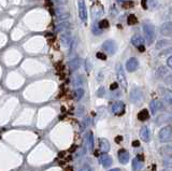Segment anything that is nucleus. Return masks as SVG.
Listing matches in <instances>:
<instances>
[{
	"mask_svg": "<svg viewBox=\"0 0 172 171\" xmlns=\"http://www.w3.org/2000/svg\"><path fill=\"white\" fill-rule=\"evenodd\" d=\"M143 32H144L145 40H146L147 44H153L154 40H155V28H154L153 24L151 22H144V24H143Z\"/></svg>",
	"mask_w": 172,
	"mask_h": 171,
	"instance_id": "obj_1",
	"label": "nucleus"
},
{
	"mask_svg": "<svg viewBox=\"0 0 172 171\" xmlns=\"http://www.w3.org/2000/svg\"><path fill=\"white\" fill-rule=\"evenodd\" d=\"M116 76H117V80H118L119 85H121L122 88L126 92L128 88V83H127V80H126L125 72H124V69L121 63H117L116 65Z\"/></svg>",
	"mask_w": 172,
	"mask_h": 171,
	"instance_id": "obj_2",
	"label": "nucleus"
},
{
	"mask_svg": "<svg viewBox=\"0 0 172 171\" xmlns=\"http://www.w3.org/2000/svg\"><path fill=\"white\" fill-rule=\"evenodd\" d=\"M171 126H165L164 128L160 129L159 133H158V138H159V141L162 143H168L171 141Z\"/></svg>",
	"mask_w": 172,
	"mask_h": 171,
	"instance_id": "obj_3",
	"label": "nucleus"
},
{
	"mask_svg": "<svg viewBox=\"0 0 172 171\" xmlns=\"http://www.w3.org/2000/svg\"><path fill=\"white\" fill-rule=\"evenodd\" d=\"M125 109H126L125 104H124L123 101H121V100L114 101L111 104V111H112L113 114H115V115H117V116L123 115V114L125 113Z\"/></svg>",
	"mask_w": 172,
	"mask_h": 171,
	"instance_id": "obj_4",
	"label": "nucleus"
},
{
	"mask_svg": "<svg viewBox=\"0 0 172 171\" xmlns=\"http://www.w3.org/2000/svg\"><path fill=\"white\" fill-rule=\"evenodd\" d=\"M102 50L109 55H114L117 51V45L115 41L113 40H106V42L102 44Z\"/></svg>",
	"mask_w": 172,
	"mask_h": 171,
	"instance_id": "obj_5",
	"label": "nucleus"
},
{
	"mask_svg": "<svg viewBox=\"0 0 172 171\" xmlns=\"http://www.w3.org/2000/svg\"><path fill=\"white\" fill-rule=\"evenodd\" d=\"M143 100V93L141 91V88L134 87L130 92V101L132 104H139Z\"/></svg>",
	"mask_w": 172,
	"mask_h": 171,
	"instance_id": "obj_6",
	"label": "nucleus"
},
{
	"mask_svg": "<svg viewBox=\"0 0 172 171\" xmlns=\"http://www.w3.org/2000/svg\"><path fill=\"white\" fill-rule=\"evenodd\" d=\"M78 8H79V15H80V18L82 19V22H85L87 21V8H86V4L84 0H79L78 1Z\"/></svg>",
	"mask_w": 172,
	"mask_h": 171,
	"instance_id": "obj_7",
	"label": "nucleus"
},
{
	"mask_svg": "<svg viewBox=\"0 0 172 171\" xmlns=\"http://www.w3.org/2000/svg\"><path fill=\"white\" fill-rule=\"evenodd\" d=\"M150 109H151V113L153 114V115H156L158 111L164 110V104H162V102L160 101V100L154 99V100H152L151 104H150Z\"/></svg>",
	"mask_w": 172,
	"mask_h": 171,
	"instance_id": "obj_8",
	"label": "nucleus"
},
{
	"mask_svg": "<svg viewBox=\"0 0 172 171\" xmlns=\"http://www.w3.org/2000/svg\"><path fill=\"white\" fill-rule=\"evenodd\" d=\"M138 67H139V63H138V60H137V58H134V57L129 58L127 60V63H126V69L129 72L136 71V70L138 69Z\"/></svg>",
	"mask_w": 172,
	"mask_h": 171,
	"instance_id": "obj_9",
	"label": "nucleus"
},
{
	"mask_svg": "<svg viewBox=\"0 0 172 171\" xmlns=\"http://www.w3.org/2000/svg\"><path fill=\"white\" fill-rule=\"evenodd\" d=\"M99 150L103 154H106V153H108L110 151V143L104 138H100L99 139Z\"/></svg>",
	"mask_w": 172,
	"mask_h": 171,
	"instance_id": "obj_10",
	"label": "nucleus"
},
{
	"mask_svg": "<svg viewBox=\"0 0 172 171\" xmlns=\"http://www.w3.org/2000/svg\"><path fill=\"white\" fill-rule=\"evenodd\" d=\"M118 161L121 164L126 165V164L129 161V153H128L126 150H124V149L119 150L118 151Z\"/></svg>",
	"mask_w": 172,
	"mask_h": 171,
	"instance_id": "obj_11",
	"label": "nucleus"
},
{
	"mask_svg": "<svg viewBox=\"0 0 172 171\" xmlns=\"http://www.w3.org/2000/svg\"><path fill=\"white\" fill-rule=\"evenodd\" d=\"M140 136H141V139L144 142H150V140H151V130H150L149 127L143 126L142 128H141Z\"/></svg>",
	"mask_w": 172,
	"mask_h": 171,
	"instance_id": "obj_12",
	"label": "nucleus"
},
{
	"mask_svg": "<svg viewBox=\"0 0 172 171\" xmlns=\"http://www.w3.org/2000/svg\"><path fill=\"white\" fill-rule=\"evenodd\" d=\"M171 22H166L165 24H162L160 28V32L165 37H171Z\"/></svg>",
	"mask_w": 172,
	"mask_h": 171,
	"instance_id": "obj_13",
	"label": "nucleus"
},
{
	"mask_svg": "<svg viewBox=\"0 0 172 171\" xmlns=\"http://www.w3.org/2000/svg\"><path fill=\"white\" fill-rule=\"evenodd\" d=\"M80 68V58L79 57H75V58H72L70 61H69V70L71 72L77 71Z\"/></svg>",
	"mask_w": 172,
	"mask_h": 171,
	"instance_id": "obj_14",
	"label": "nucleus"
},
{
	"mask_svg": "<svg viewBox=\"0 0 172 171\" xmlns=\"http://www.w3.org/2000/svg\"><path fill=\"white\" fill-rule=\"evenodd\" d=\"M112 158H111L109 155L106 154H103L101 157H100V163H101V165L103 166L104 168H109L111 167V165H112Z\"/></svg>",
	"mask_w": 172,
	"mask_h": 171,
	"instance_id": "obj_15",
	"label": "nucleus"
},
{
	"mask_svg": "<svg viewBox=\"0 0 172 171\" xmlns=\"http://www.w3.org/2000/svg\"><path fill=\"white\" fill-rule=\"evenodd\" d=\"M57 12H56V14H57V17H58V19H59V21H62V22H65L66 21V19H68L69 18V16H70V15H69V13L67 12L66 10H65V9H57Z\"/></svg>",
	"mask_w": 172,
	"mask_h": 171,
	"instance_id": "obj_16",
	"label": "nucleus"
},
{
	"mask_svg": "<svg viewBox=\"0 0 172 171\" xmlns=\"http://www.w3.org/2000/svg\"><path fill=\"white\" fill-rule=\"evenodd\" d=\"M86 142L87 146H88L89 151H94V145H95V141H94V133L91 131H88L86 136Z\"/></svg>",
	"mask_w": 172,
	"mask_h": 171,
	"instance_id": "obj_17",
	"label": "nucleus"
},
{
	"mask_svg": "<svg viewBox=\"0 0 172 171\" xmlns=\"http://www.w3.org/2000/svg\"><path fill=\"white\" fill-rule=\"evenodd\" d=\"M169 120H170V116L169 115H165V114H162V115H159L158 117H156V124L158 125V126H162V125H165L166 123H168Z\"/></svg>",
	"mask_w": 172,
	"mask_h": 171,
	"instance_id": "obj_18",
	"label": "nucleus"
},
{
	"mask_svg": "<svg viewBox=\"0 0 172 171\" xmlns=\"http://www.w3.org/2000/svg\"><path fill=\"white\" fill-rule=\"evenodd\" d=\"M131 43H132V45H134L136 47H140V45L144 44V40H143V38L141 36L136 35V36H134L131 38Z\"/></svg>",
	"mask_w": 172,
	"mask_h": 171,
	"instance_id": "obj_19",
	"label": "nucleus"
},
{
	"mask_svg": "<svg viewBox=\"0 0 172 171\" xmlns=\"http://www.w3.org/2000/svg\"><path fill=\"white\" fill-rule=\"evenodd\" d=\"M60 41H62V45H64L65 47H70L71 39H70V37H69V35L67 34V32H64V34H62V36H60Z\"/></svg>",
	"mask_w": 172,
	"mask_h": 171,
	"instance_id": "obj_20",
	"label": "nucleus"
},
{
	"mask_svg": "<svg viewBox=\"0 0 172 171\" xmlns=\"http://www.w3.org/2000/svg\"><path fill=\"white\" fill-rule=\"evenodd\" d=\"M138 118H139V120H141V122H145V120H149L150 113H149V111H147V109H143V110H141L138 114Z\"/></svg>",
	"mask_w": 172,
	"mask_h": 171,
	"instance_id": "obj_21",
	"label": "nucleus"
},
{
	"mask_svg": "<svg viewBox=\"0 0 172 171\" xmlns=\"http://www.w3.org/2000/svg\"><path fill=\"white\" fill-rule=\"evenodd\" d=\"M131 167L134 171H140L143 168V163H141V161H139L137 158H134V159H132V161H131Z\"/></svg>",
	"mask_w": 172,
	"mask_h": 171,
	"instance_id": "obj_22",
	"label": "nucleus"
},
{
	"mask_svg": "<svg viewBox=\"0 0 172 171\" xmlns=\"http://www.w3.org/2000/svg\"><path fill=\"white\" fill-rule=\"evenodd\" d=\"M69 28H70V25H69L68 22H62V23H60L59 25L57 26V31L64 34V32L68 31Z\"/></svg>",
	"mask_w": 172,
	"mask_h": 171,
	"instance_id": "obj_23",
	"label": "nucleus"
},
{
	"mask_svg": "<svg viewBox=\"0 0 172 171\" xmlns=\"http://www.w3.org/2000/svg\"><path fill=\"white\" fill-rule=\"evenodd\" d=\"M84 94H85V92H84L83 88H81V87L77 88V89L74 91V93H73V96H74V99H75V100H81L82 98H83Z\"/></svg>",
	"mask_w": 172,
	"mask_h": 171,
	"instance_id": "obj_24",
	"label": "nucleus"
},
{
	"mask_svg": "<svg viewBox=\"0 0 172 171\" xmlns=\"http://www.w3.org/2000/svg\"><path fill=\"white\" fill-rule=\"evenodd\" d=\"M83 82H84L83 76H82L81 74H79V75L74 76V79H73V81H72V84H73V86L74 87H80L82 84H83Z\"/></svg>",
	"mask_w": 172,
	"mask_h": 171,
	"instance_id": "obj_25",
	"label": "nucleus"
},
{
	"mask_svg": "<svg viewBox=\"0 0 172 171\" xmlns=\"http://www.w3.org/2000/svg\"><path fill=\"white\" fill-rule=\"evenodd\" d=\"M102 6H100V4H96V10L95 9H93V15H94V17H99V16H101V14H102Z\"/></svg>",
	"mask_w": 172,
	"mask_h": 171,
	"instance_id": "obj_26",
	"label": "nucleus"
},
{
	"mask_svg": "<svg viewBox=\"0 0 172 171\" xmlns=\"http://www.w3.org/2000/svg\"><path fill=\"white\" fill-rule=\"evenodd\" d=\"M169 40H165V39H162V40L158 41L157 44H156V49L157 50H162L164 49V47H166L167 45H169Z\"/></svg>",
	"mask_w": 172,
	"mask_h": 171,
	"instance_id": "obj_27",
	"label": "nucleus"
},
{
	"mask_svg": "<svg viewBox=\"0 0 172 171\" xmlns=\"http://www.w3.org/2000/svg\"><path fill=\"white\" fill-rule=\"evenodd\" d=\"M167 74H169V73H168V70H167L166 68H165V67L158 68V70H157V76H159V78H165Z\"/></svg>",
	"mask_w": 172,
	"mask_h": 171,
	"instance_id": "obj_28",
	"label": "nucleus"
},
{
	"mask_svg": "<svg viewBox=\"0 0 172 171\" xmlns=\"http://www.w3.org/2000/svg\"><path fill=\"white\" fill-rule=\"evenodd\" d=\"M137 23H138V19H137L136 15L130 14L129 16H128V18H127V24H128V25H136Z\"/></svg>",
	"mask_w": 172,
	"mask_h": 171,
	"instance_id": "obj_29",
	"label": "nucleus"
},
{
	"mask_svg": "<svg viewBox=\"0 0 172 171\" xmlns=\"http://www.w3.org/2000/svg\"><path fill=\"white\" fill-rule=\"evenodd\" d=\"M164 99H165V102H167L168 104H171V93H170V91H165Z\"/></svg>",
	"mask_w": 172,
	"mask_h": 171,
	"instance_id": "obj_30",
	"label": "nucleus"
},
{
	"mask_svg": "<svg viewBox=\"0 0 172 171\" xmlns=\"http://www.w3.org/2000/svg\"><path fill=\"white\" fill-rule=\"evenodd\" d=\"M109 26H110V24H109L108 19H102V21L99 23L100 29H106V28H109Z\"/></svg>",
	"mask_w": 172,
	"mask_h": 171,
	"instance_id": "obj_31",
	"label": "nucleus"
},
{
	"mask_svg": "<svg viewBox=\"0 0 172 171\" xmlns=\"http://www.w3.org/2000/svg\"><path fill=\"white\" fill-rule=\"evenodd\" d=\"M96 95L98 96V97H104V95H106V88L104 87H100L99 89L97 91V93H96Z\"/></svg>",
	"mask_w": 172,
	"mask_h": 171,
	"instance_id": "obj_32",
	"label": "nucleus"
},
{
	"mask_svg": "<svg viewBox=\"0 0 172 171\" xmlns=\"http://www.w3.org/2000/svg\"><path fill=\"white\" fill-rule=\"evenodd\" d=\"M134 1H124L123 2V8H125V9H130V8H132L134 6Z\"/></svg>",
	"mask_w": 172,
	"mask_h": 171,
	"instance_id": "obj_33",
	"label": "nucleus"
},
{
	"mask_svg": "<svg viewBox=\"0 0 172 171\" xmlns=\"http://www.w3.org/2000/svg\"><path fill=\"white\" fill-rule=\"evenodd\" d=\"M85 70L87 72H90L91 71V63H90V60H89L88 58L85 60Z\"/></svg>",
	"mask_w": 172,
	"mask_h": 171,
	"instance_id": "obj_34",
	"label": "nucleus"
},
{
	"mask_svg": "<svg viewBox=\"0 0 172 171\" xmlns=\"http://www.w3.org/2000/svg\"><path fill=\"white\" fill-rule=\"evenodd\" d=\"M162 164H164L165 168L170 167V166H171V158H170V157H168V158H164V161H162Z\"/></svg>",
	"mask_w": 172,
	"mask_h": 171,
	"instance_id": "obj_35",
	"label": "nucleus"
},
{
	"mask_svg": "<svg viewBox=\"0 0 172 171\" xmlns=\"http://www.w3.org/2000/svg\"><path fill=\"white\" fill-rule=\"evenodd\" d=\"M68 0H53V2L57 6H62V4H66Z\"/></svg>",
	"mask_w": 172,
	"mask_h": 171,
	"instance_id": "obj_36",
	"label": "nucleus"
},
{
	"mask_svg": "<svg viewBox=\"0 0 172 171\" xmlns=\"http://www.w3.org/2000/svg\"><path fill=\"white\" fill-rule=\"evenodd\" d=\"M96 56H97V58L101 59V60H106V54H103V53H101V52H99V53L96 54Z\"/></svg>",
	"mask_w": 172,
	"mask_h": 171,
	"instance_id": "obj_37",
	"label": "nucleus"
},
{
	"mask_svg": "<svg viewBox=\"0 0 172 171\" xmlns=\"http://www.w3.org/2000/svg\"><path fill=\"white\" fill-rule=\"evenodd\" d=\"M79 171H93V169H91L90 166H87V165H85V166H83V167H82V168H80V170H79Z\"/></svg>",
	"mask_w": 172,
	"mask_h": 171,
	"instance_id": "obj_38",
	"label": "nucleus"
},
{
	"mask_svg": "<svg viewBox=\"0 0 172 171\" xmlns=\"http://www.w3.org/2000/svg\"><path fill=\"white\" fill-rule=\"evenodd\" d=\"M117 87H118V84H117V83H113V84H111L110 89H111L112 92H113V91H116Z\"/></svg>",
	"mask_w": 172,
	"mask_h": 171,
	"instance_id": "obj_39",
	"label": "nucleus"
},
{
	"mask_svg": "<svg viewBox=\"0 0 172 171\" xmlns=\"http://www.w3.org/2000/svg\"><path fill=\"white\" fill-rule=\"evenodd\" d=\"M147 0H141V4H142V8L143 9H145V10H146L147 9Z\"/></svg>",
	"mask_w": 172,
	"mask_h": 171,
	"instance_id": "obj_40",
	"label": "nucleus"
},
{
	"mask_svg": "<svg viewBox=\"0 0 172 171\" xmlns=\"http://www.w3.org/2000/svg\"><path fill=\"white\" fill-rule=\"evenodd\" d=\"M167 65H168V67L169 68H171L172 67V57L170 56L168 58V60H167Z\"/></svg>",
	"mask_w": 172,
	"mask_h": 171,
	"instance_id": "obj_41",
	"label": "nucleus"
},
{
	"mask_svg": "<svg viewBox=\"0 0 172 171\" xmlns=\"http://www.w3.org/2000/svg\"><path fill=\"white\" fill-rule=\"evenodd\" d=\"M132 146H134V148H138V146H140V142H139L138 140H134V141L132 142Z\"/></svg>",
	"mask_w": 172,
	"mask_h": 171,
	"instance_id": "obj_42",
	"label": "nucleus"
},
{
	"mask_svg": "<svg viewBox=\"0 0 172 171\" xmlns=\"http://www.w3.org/2000/svg\"><path fill=\"white\" fill-rule=\"evenodd\" d=\"M115 141H116L117 143H119V142L123 141V137H122V136H118V137L115 138Z\"/></svg>",
	"mask_w": 172,
	"mask_h": 171,
	"instance_id": "obj_43",
	"label": "nucleus"
},
{
	"mask_svg": "<svg viewBox=\"0 0 172 171\" xmlns=\"http://www.w3.org/2000/svg\"><path fill=\"white\" fill-rule=\"evenodd\" d=\"M136 158L138 159L139 161H141V163H143V161H144V158H143V156H142V155H138V156H137Z\"/></svg>",
	"mask_w": 172,
	"mask_h": 171,
	"instance_id": "obj_44",
	"label": "nucleus"
},
{
	"mask_svg": "<svg viewBox=\"0 0 172 171\" xmlns=\"http://www.w3.org/2000/svg\"><path fill=\"white\" fill-rule=\"evenodd\" d=\"M80 111L78 110V114H79V115H82V113L84 112V109H83V107H80Z\"/></svg>",
	"mask_w": 172,
	"mask_h": 171,
	"instance_id": "obj_45",
	"label": "nucleus"
},
{
	"mask_svg": "<svg viewBox=\"0 0 172 171\" xmlns=\"http://www.w3.org/2000/svg\"><path fill=\"white\" fill-rule=\"evenodd\" d=\"M138 49H139V51H140V52H144L145 51L144 45H140V47H138Z\"/></svg>",
	"mask_w": 172,
	"mask_h": 171,
	"instance_id": "obj_46",
	"label": "nucleus"
},
{
	"mask_svg": "<svg viewBox=\"0 0 172 171\" xmlns=\"http://www.w3.org/2000/svg\"><path fill=\"white\" fill-rule=\"evenodd\" d=\"M166 82H167V84H170V83H171V75H170V74H168V78H167Z\"/></svg>",
	"mask_w": 172,
	"mask_h": 171,
	"instance_id": "obj_47",
	"label": "nucleus"
},
{
	"mask_svg": "<svg viewBox=\"0 0 172 171\" xmlns=\"http://www.w3.org/2000/svg\"><path fill=\"white\" fill-rule=\"evenodd\" d=\"M108 171H121L118 169V168H113V169H110V170H108Z\"/></svg>",
	"mask_w": 172,
	"mask_h": 171,
	"instance_id": "obj_48",
	"label": "nucleus"
},
{
	"mask_svg": "<svg viewBox=\"0 0 172 171\" xmlns=\"http://www.w3.org/2000/svg\"><path fill=\"white\" fill-rule=\"evenodd\" d=\"M162 171H170V170H169L168 168H165V169H162Z\"/></svg>",
	"mask_w": 172,
	"mask_h": 171,
	"instance_id": "obj_49",
	"label": "nucleus"
},
{
	"mask_svg": "<svg viewBox=\"0 0 172 171\" xmlns=\"http://www.w3.org/2000/svg\"><path fill=\"white\" fill-rule=\"evenodd\" d=\"M118 2H124V1H126V0H117Z\"/></svg>",
	"mask_w": 172,
	"mask_h": 171,
	"instance_id": "obj_50",
	"label": "nucleus"
}]
</instances>
